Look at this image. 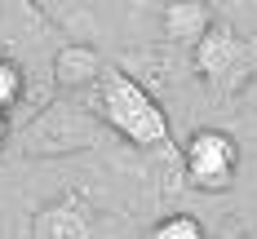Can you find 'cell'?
Here are the masks:
<instances>
[{"mask_svg": "<svg viewBox=\"0 0 257 239\" xmlns=\"http://www.w3.org/2000/svg\"><path fill=\"white\" fill-rule=\"evenodd\" d=\"M155 239H204V230H200L195 217H169V221L155 230Z\"/></svg>", "mask_w": 257, "mask_h": 239, "instance_id": "cell-3", "label": "cell"}, {"mask_svg": "<svg viewBox=\"0 0 257 239\" xmlns=\"http://www.w3.org/2000/svg\"><path fill=\"white\" fill-rule=\"evenodd\" d=\"M186 173H191L195 186L222 190V186L231 182V173H235V142L226 133H217V129L195 133L191 146H186Z\"/></svg>", "mask_w": 257, "mask_h": 239, "instance_id": "cell-2", "label": "cell"}, {"mask_svg": "<svg viewBox=\"0 0 257 239\" xmlns=\"http://www.w3.org/2000/svg\"><path fill=\"white\" fill-rule=\"evenodd\" d=\"M5 137H9V120H5V111H0V146H5Z\"/></svg>", "mask_w": 257, "mask_h": 239, "instance_id": "cell-5", "label": "cell"}, {"mask_svg": "<svg viewBox=\"0 0 257 239\" xmlns=\"http://www.w3.org/2000/svg\"><path fill=\"white\" fill-rule=\"evenodd\" d=\"M106 120L124 133V137L142 142V146H155V142L169 137L164 111L151 102V93H147L142 84H133V80L120 76V71L106 80Z\"/></svg>", "mask_w": 257, "mask_h": 239, "instance_id": "cell-1", "label": "cell"}, {"mask_svg": "<svg viewBox=\"0 0 257 239\" xmlns=\"http://www.w3.org/2000/svg\"><path fill=\"white\" fill-rule=\"evenodd\" d=\"M18 93H23V80H18V67L0 58V111H5V106L14 102Z\"/></svg>", "mask_w": 257, "mask_h": 239, "instance_id": "cell-4", "label": "cell"}]
</instances>
